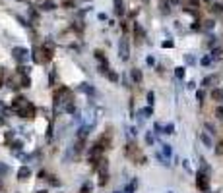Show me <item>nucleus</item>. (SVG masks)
<instances>
[{
  "label": "nucleus",
  "instance_id": "1",
  "mask_svg": "<svg viewBox=\"0 0 223 193\" xmlns=\"http://www.w3.org/2000/svg\"><path fill=\"white\" fill-rule=\"evenodd\" d=\"M12 112H16V114L22 116V118H33V116H35V106H33L27 99L16 97L14 101H12Z\"/></svg>",
  "mask_w": 223,
  "mask_h": 193
},
{
  "label": "nucleus",
  "instance_id": "2",
  "mask_svg": "<svg viewBox=\"0 0 223 193\" xmlns=\"http://www.w3.org/2000/svg\"><path fill=\"white\" fill-rule=\"evenodd\" d=\"M29 56H31V52H29L27 48H23V46H14V48H12V58H14L18 64H25L29 60Z\"/></svg>",
  "mask_w": 223,
  "mask_h": 193
},
{
  "label": "nucleus",
  "instance_id": "3",
  "mask_svg": "<svg viewBox=\"0 0 223 193\" xmlns=\"http://www.w3.org/2000/svg\"><path fill=\"white\" fill-rule=\"evenodd\" d=\"M118 56L124 62L130 58V45H128V39L126 37H120V41H118Z\"/></svg>",
  "mask_w": 223,
  "mask_h": 193
},
{
  "label": "nucleus",
  "instance_id": "4",
  "mask_svg": "<svg viewBox=\"0 0 223 193\" xmlns=\"http://www.w3.org/2000/svg\"><path fill=\"white\" fill-rule=\"evenodd\" d=\"M196 185H198V189H202V191H208L209 180H208V174H206V172H198V176H196Z\"/></svg>",
  "mask_w": 223,
  "mask_h": 193
},
{
  "label": "nucleus",
  "instance_id": "5",
  "mask_svg": "<svg viewBox=\"0 0 223 193\" xmlns=\"http://www.w3.org/2000/svg\"><path fill=\"white\" fill-rule=\"evenodd\" d=\"M29 176H31V170H29V166H22V168L18 170V180H19V182H25Z\"/></svg>",
  "mask_w": 223,
  "mask_h": 193
},
{
  "label": "nucleus",
  "instance_id": "6",
  "mask_svg": "<svg viewBox=\"0 0 223 193\" xmlns=\"http://www.w3.org/2000/svg\"><path fill=\"white\" fill-rule=\"evenodd\" d=\"M130 77H132V81H134L136 85H140V83H142V79H144V77H142V72H140L138 68H132L130 70Z\"/></svg>",
  "mask_w": 223,
  "mask_h": 193
},
{
  "label": "nucleus",
  "instance_id": "7",
  "mask_svg": "<svg viewBox=\"0 0 223 193\" xmlns=\"http://www.w3.org/2000/svg\"><path fill=\"white\" fill-rule=\"evenodd\" d=\"M161 155L165 156V158H171V156H173V149H171L169 143H163V145H161Z\"/></svg>",
  "mask_w": 223,
  "mask_h": 193
},
{
  "label": "nucleus",
  "instance_id": "8",
  "mask_svg": "<svg viewBox=\"0 0 223 193\" xmlns=\"http://www.w3.org/2000/svg\"><path fill=\"white\" fill-rule=\"evenodd\" d=\"M136 187H138V180H132V182H130V184H128V185H124V189H122V193H134L136 191Z\"/></svg>",
  "mask_w": 223,
  "mask_h": 193
},
{
  "label": "nucleus",
  "instance_id": "9",
  "mask_svg": "<svg viewBox=\"0 0 223 193\" xmlns=\"http://www.w3.org/2000/svg\"><path fill=\"white\" fill-rule=\"evenodd\" d=\"M200 141H202V143H204L206 147H209V149L214 147V141H212V137H209V135H208V133H204V131H202V133H200Z\"/></svg>",
  "mask_w": 223,
  "mask_h": 193
},
{
  "label": "nucleus",
  "instance_id": "10",
  "mask_svg": "<svg viewBox=\"0 0 223 193\" xmlns=\"http://www.w3.org/2000/svg\"><path fill=\"white\" fill-rule=\"evenodd\" d=\"M113 2H115V14L122 16L124 14V4H122V0H113Z\"/></svg>",
  "mask_w": 223,
  "mask_h": 193
},
{
  "label": "nucleus",
  "instance_id": "11",
  "mask_svg": "<svg viewBox=\"0 0 223 193\" xmlns=\"http://www.w3.org/2000/svg\"><path fill=\"white\" fill-rule=\"evenodd\" d=\"M56 6H54V2L52 0H45V2H41V10H45V12H52Z\"/></svg>",
  "mask_w": 223,
  "mask_h": 193
},
{
  "label": "nucleus",
  "instance_id": "12",
  "mask_svg": "<svg viewBox=\"0 0 223 193\" xmlns=\"http://www.w3.org/2000/svg\"><path fill=\"white\" fill-rule=\"evenodd\" d=\"M78 89H80V91H84V93H87V95H93V93H95V89H93L89 83H82Z\"/></svg>",
  "mask_w": 223,
  "mask_h": 193
},
{
  "label": "nucleus",
  "instance_id": "13",
  "mask_svg": "<svg viewBox=\"0 0 223 193\" xmlns=\"http://www.w3.org/2000/svg\"><path fill=\"white\" fill-rule=\"evenodd\" d=\"M109 182V174H107V170H101L99 172V185H105Z\"/></svg>",
  "mask_w": 223,
  "mask_h": 193
},
{
  "label": "nucleus",
  "instance_id": "14",
  "mask_svg": "<svg viewBox=\"0 0 223 193\" xmlns=\"http://www.w3.org/2000/svg\"><path fill=\"white\" fill-rule=\"evenodd\" d=\"M93 56H95V58H97L99 62H101V64H109V62H107V56L103 54L101 50H95V52H93Z\"/></svg>",
  "mask_w": 223,
  "mask_h": 193
},
{
  "label": "nucleus",
  "instance_id": "15",
  "mask_svg": "<svg viewBox=\"0 0 223 193\" xmlns=\"http://www.w3.org/2000/svg\"><path fill=\"white\" fill-rule=\"evenodd\" d=\"M22 147H23V143H22V141H14V143H10V149L14 151V155L22 151Z\"/></svg>",
  "mask_w": 223,
  "mask_h": 193
},
{
  "label": "nucleus",
  "instance_id": "16",
  "mask_svg": "<svg viewBox=\"0 0 223 193\" xmlns=\"http://www.w3.org/2000/svg\"><path fill=\"white\" fill-rule=\"evenodd\" d=\"M39 52H41V48H33V52H31V58H33L35 64H41V56H39Z\"/></svg>",
  "mask_w": 223,
  "mask_h": 193
},
{
  "label": "nucleus",
  "instance_id": "17",
  "mask_svg": "<svg viewBox=\"0 0 223 193\" xmlns=\"http://www.w3.org/2000/svg\"><path fill=\"white\" fill-rule=\"evenodd\" d=\"M212 97H214L215 101H223V89H214V91H212Z\"/></svg>",
  "mask_w": 223,
  "mask_h": 193
},
{
  "label": "nucleus",
  "instance_id": "18",
  "mask_svg": "<svg viewBox=\"0 0 223 193\" xmlns=\"http://www.w3.org/2000/svg\"><path fill=\"white\" fill-rule=\"evenodd\" d=\"M163 133H167V135L175 133V124H173V122H169V124H165V129H163Z\"/></svg>",
  "mask_w": 223,
  "mask_h": 193
},
{
  "label": "nucleus",
  "instance_id": "19",
  "mask_svg": "<svg viewBox=\"0 0 223 193\" xmlns=\"http://www.w3.org/2000/svg\"><path fill=\"white\" fill-rule=\"evenodd\" d=\"M107 77L111 79L113 83H118V79H120V77H118V74H116V72H111V70L107 72Z\"/></svg>",
  "mask_w": 223,
  "mask_h": 193
},
{
  "label": "nucleus",
  "instance_id": "20",
  "mask_svg": "<svg viewBox=\"0 0 223 193\" xmlns=\"http://www.w3.org/2000/svg\"><path fill=\"white\" fill-rule=\"evenodd\" d=\"M146 143H148V145H153V143H155V135L151 133V131L146 133Z\"/></svg>",
  "mask_w": 223,
  "mask_h": 193
},
{
  "label": "nucleus",
  "instance_id": "21",
  "mask_svg": "<svg viewBox=\"0 0 223 193\" xmlns=\"http://www.w3.org/2000/svg\"><path fill=\"white\" fill-rule=\"evenodd\" d=\"M175 75H177V79H182V77H184V68H182V66L175 68Z\"/></svg>",
  "mask_w": 223,
  "mask_h": 193
},
{
  "label": "nucleus",
  "instance_id": "22",
  "mask_svg": "<svg viewBox=\"0 0 223 193\" xmlns=\"http://www.w3.org/2000/svg\"><path fill=\"white\" fill-rule=\"evenodd\" d=\"M54 81H56V70L52 68L51 74H49V85H54Z\"/></svg>",
  "mask_w": 223,
  "mask_h": 193
},
{
  "label": "nucleus",
  "instance_id": "23",
  "mask_svg": "<svg viewBox=\"0 0 223 193\" xmlns=\"http://www.w3.org/2000/svg\"><path fill=\"white\" fill-rule=\"evenodd\" d=\"M47 180H49V184H51V185H54V187H56V185H60V180L56 178V176H49Z\"/></svg>",
  "mask_w": 223,
  "mask_h": 193
},
{
  "label": "nucleus",
  "instance_id": "24",
  "mask_svg": "<svg viewBox=\"0 0 223 193\" xmlns=\"http://www.w3.org/2000/svg\"><path fill=\"white\" fill-rule=\"evenodd\" d=\"M212 60H214L212 56H204V58L200 60V64H202V66H209V64H212Z\"/></svg>",
  "mask_w": 223,
  "mask_h": 193
},
{
  "label": "nucleus",
  "instance_id": "25",
  "mask_svg": "<svg viewBox=\"0 0 223 193\" xmlns=\"http://www.w3.org/2000/svg\"><path fill=\"white\" fill-rule=\"evenodd\" d=\"M214 81H215V77H214V75H208V77H206L204 81H202V85H204V87H208L209 83H214Z\"/></svg>",
  "mask_w": 223,
  "mask_h": 193
},
{
  "label": "nucleus",
  "instance_id": "26",
  "mask_svg": "<svg viewBox=\"0 0 223 193\" xmlns=\"http://www.w3.org/2000/svg\"><path fill=\"white\" fill-rule=\"evenodd\" d=\"M153 102H155V95H153V91H149L148 93V104L153 106Z\"/></svg>",
  "mask_w": 223,
  "mask_h": 193
},
{
  "label": "nucleus",
  "instance_id": "27",
  "mask_svg": "<svg viewBox=\"0 0 223 193\" xmlns=\"http://www.w3.org/2000/svg\"><path fill=\"white\" fill-rule=\"evenodd\" d=\"M204 29H206V31H209V29H214V21H212V19L204 21Z\"/></svg>",
  "mask_w": 223,
  "mask_h": 193
},
{
  "label": "nucleus",
  "instance_id": "28",
  "mask_svg": "<svg viewBox=\"0 0 223 193\" xmlns=\"http://www.w3.org/2000/svg\"><path fill=\"white\" fill-rule=\"evenodd\" d=\"M161 46H163V48H173V46H175V43H173V41H163Z\"/></svg>",
  "mask_w": 223,
  "mask_h": 193
},
{
  "label": "nucleus",
  "instance_id": "29",
  "mask_svg": "<svg viewBox=\"0 0 223 193\" xmlns=\"http://www.w3.org/2000/svg\"><path fill=\"white\" fill-rule=\"evenodd\" d=\"M153 129H155V133L159 135V133H163V129H165V126H161V124H155V126H153Z\"/></svg>",
  "mask_w": 223,
  "mask_h": 193
},
{
  "label": "nucleus",
  "instance_id": "30",
  "mask_svg": "<svg viewBox=\"0 0 223 193\" xmlns=\"http://www.w3.org/2000/svg\"><path fill=\"white\" fill-rule=\"evenodd\" d=\"M221 56V48H214L212 50V58H219Z\"/></svg>",
  "mask_w": 223,
  "mask_h": 193
},
{
  "label": "nucleus",
  "instance_id": "31",
  "mask_svg": "<svg viewBox=\"0 0 223 193\" xmlns=\"http://www.w3.org/2000/svg\"><path fill=\"white\" fill-rule=\"evenodd\" d=\"M146 64L148 66H155V58L153 56H148V58H146Z\"/></svg>",
  "mask_w": 223,
  "mask_h": 193
},
{
  "label": "nucleus",
  "instance_id": "32",
  "mask_svg": "<svg viewBox=\"0 0 223 193\" xmlns=\"http://www.w3.org/2000/svg\"><path fill=\"white\" fill-rule=\"evenodd\" d=\"M212 10H214V12H223V4H214Z\"/></svg>",
  "mask_w": 223,
  "mask_h": 193
},
{
  "label": "nucleus",
  "instance_id": "33",
  "mask_svg": "<svg viewBox=\"0 0 223 193\" xmlns=\"http://www.w3.org/2000/svg\"><path fill=\"white\" fill-rule=\"evenodd\" d=\"M204 97H206V95H204V91H196V99H198L200 102L204 101Z\"/></svg>",
  "mask_w": 223,
  "mask_h": 193
},
{
  "label": "nucleus",
  "instance_id": "34",
  "mask_svg": "<svg viewBox=\"0 0 223 193\" xmlns=\"http://www.w3.org/2000/svg\"><path fill=\"white\" fill-rule=\"evenodd\" d=\"M182 166H184V170H186V172H192V168H190V162H188V160H182Z\"/></svg>",
  "mask_w": 223,
  "mask_h": 193
},
{
  "label": "nucleus",
  "instance_id": "35",
  "mask_svg": "<svg viewBox=\"0 0 223 193\" xmlns=\"http://www.w3.org/2000/svg\"><path fill=\"white\" fill-rule=\"evenodd\" d=\"M215 116L223 118V106H217V108H215Z\"/></svg>",
  "mask_w": 223,
  "mask_h": 193
},
{
  "label": "nucleus",
  "instance_id": "36",
  "mask_svg": "<svg viewBox=\"0 0 223 193\" xmlns=\"http://www.w3.org/2000/svg\"><path fill=\"white\" fill-rule=\"evenodd\" d=\"M97 19H99V21H107V14H99Z\"/></svg>",
  "mask_w": 223,
  "mask_h": 193
},
{
  "label": "nucleus",
  "instance_id": "37",
  "mask_svg": "<svg viewBox=\"0 0 223 193\" xmlns=\"http://www.w3.org/2000/svg\"><path fill=\"white\" fill-rule=\"evenodd\" d=\"M186 62H188V64H194V56H190V54H186Z\"/></svg>",
  "mask_w": 223,
  "mask_h": 193
},
{
  "label": "nucleus",
  "instance_id": "38",
  "mask_svg": "<svg viewBox=\"0 0 223 193\" xmlns=\"http://www.w3.org/2000/svg\"><path fill=\"white\" fill-rule=\"evenodd\" d=\"M6 172H8V168L4 164H0V174H6Z\"/></svg>",
  "mask_w": 223,
  "mask_h": 193
},
{
  "label": "nucleus",
  "instance_id": "39",
  "mask_svg": "<svg viewBox=\"0 0 223 193\" xmlns=\"http://www.w3.org/2000/svg\"><path fill=\"white\" fill-rule=\"evenodd\" d=\"M39 178H41V180H47V172L41 170V172H39Z\"/></svg>",
  "mask_w": 223,
  "mask_h": 193
},
{
  "label": "nucleus",
  "instance_id": "40",
  "mask_svg": "<svg viewBox=\"0 0 223 193\" xmlns=\"http://www.w3.org/2000/svg\"><path fill=\"white\" fill-rule=\"evenodd\" d=\"M4 124V118H2V112H0V126Z\"/></svg>",
  "mask_w": 223,
  "mask_h": 193
},
{
  "label": "nucleus",
  "instance_id": "41",
  "mask_svg": "<svg viewBox=\"0 0 223 193\" xmlns=\"http://www.w3.org/2000/svg\"><path fill=\"white\" fill-rule=\"evenodd\" d=\"M35 193H47V189H39V191H35Z\"/></svg>",
  "mask_w": 223,
  "mask_h": 193
},
{
  "label": "nucleus",
  "instance_id": "42",
  "mask_svg": "<svg viewBox=\"0 0 223 193\" xmlns=\"http://www.w3.org/2000/svg\"><path fill=\"white\" fill-rule=\"evenodd\" d=\"M113 193H122V191H118V189H116V191H113Z\"/></svg>",
  "mask_w": 223,
  "mask_h": 193
},
{
  "label": "nucleus",
  "instance_id": "43",
  "mask_svg": "<svg viewBox=\"0 0 223 193\" xmlns=\"http://www.w3.org/2000/svg\"><path fill=\"white\" fill-rule=\"evenodd\" d=\"M0 87H2V77H0Z\"/></svg>",
  "mask_w": 223,
  "mask_h": 193
},
{
  "label": "nucleus",
  "instance_id": "44",
  "mask_svg": "<svg viewBox=\"0 0 223 193\" xmlns=\"http://www.w3.org/2000/svg\"><path fill=\"white\" fill-rule=\"evenodd\" d=\"M204 193H209V191H204Z\"/></svg>",
  "mask_w": 223,
  "mask_h": 193
},
{
  "label": "nucleus",
  "instance_id": "45",
  "mask_svg": "<svg viewBox=\"0 0 223 193\" xmlns=\"http://www.w3.org/2000/svg\"><path fill=\"white\" fill-rule=\"evenodd\" d=\"M169 193H173V191H169Z\"/></svg>",
  "mask_w": 223,
  "mask_h": 193
}]
</instances>
